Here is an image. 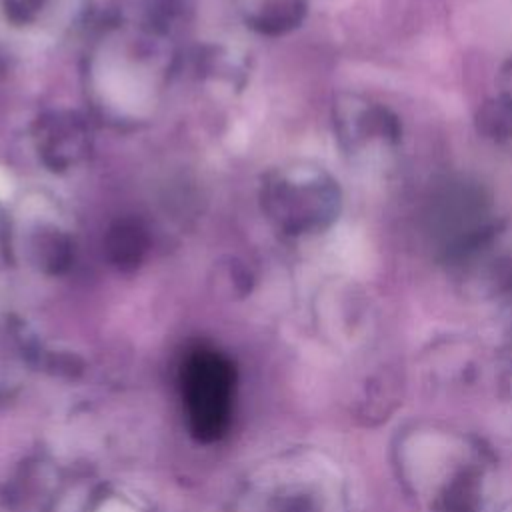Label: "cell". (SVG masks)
Instances as JSON below:
<instances>
[{"mask_svg": "<svg viewBox=\"0 0 512 512\" xmlns=\"http://www.w3.org/2000/svg\"><path fill=\"white\" fill-rule=\"evenodd\" d=\"M98 512H138L136 508H132L130 504L126 502H120V500H108L100 506Z\"/></svg>", "mask_w": 512, "mask_h": 512, "instance_id": "2", "label": "cell"}, {"mask_svg": "<svg viewBox=\"0 0 512 512\" xmlns=\"http://www.w3.org/2000/svg\"><path fill=\"white\" fill-rule=\"evenodd\" d=\"M480 504V480L474 468L460 470L444 486L436 500L438 512H476Z\"/></svg>", "mask_w": 512, "mask_h": 512, "instance_id": "1", "label": "cell"}]
</instances>
